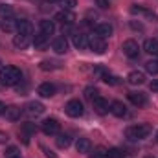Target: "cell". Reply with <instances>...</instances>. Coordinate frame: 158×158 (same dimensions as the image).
<instances>
[{"mask_svg":"<svg viewBox=\"0 0 158 158\" xmlns=\"http://www.w3.org/2000/svg\"><path fill=\"white\" fill-rule=\"evenodd\" d=\"M22 79V74L17 66H2L0 68V85L4 86H15Z\"/></svg>","mask_w":158,"mask_h":158,"instance_id":"obj_1","label":"cell"},{"mask_svg":"<svg viewBox=\"0 0 158 158\" xmlns=\"http://www.w3.org/2000/svg\"><path fill=\"white\" fill-rule=\"evenodd\" d=\"M149 132H151V127H149V125H145V123H138V125H131V127H127L125 136H127L129 140L136 142V140H143V138H147Z\"/></svg>","mask_w":158,"mask_h":158,"instance_id":"obj_2","label":"cell"},{"mask_svg":"<svg viewBox=\"0 0 158 158\" xmlns=\"http://www.w3.org/2000/svg\"><path fill=\"white\" fill-rule=\"evenodd\" d=\"M64 112L70 116V118H81L85 109H83V103L79 99H70L66 105H64Z\"/></svg>","mask_w":158,"mask_h":158,"instance_id":"obj_3","label":"cell"},{"mask_svg":"<svg viewBox=\"0 0 158 158\" xmlns=\"http://www.w3.org/2000/svg\"><path fill=\"white\" fill-rule=\"evenodd\" d=\"M88 48H90L94 53L103 55V53L107 52V40L101 39V37H98V35H92V37L88 39Z\"/></svg>","mask_w":158,"mask_h":158,"instance_id":"obj_4","label":"cell"},{"mask_svg":"<svg viewBox=\"0 0 158 158\" xmlns=\"http://www.w3.org/2000/svg\"><path fill=\"white\" fill-rule=\"evenodd\" d=\"M121 50H123V53L129 57V59H136L138 55H140V46H138V42L132 39H127L123 44H121Z\"/></svg>","mask_w":158,"mask_h":158,"instance_id":"obj_5","label":"cell"},{"mask_svg":"<svg viewBox=\"0 0 158 158\" xmlns=\"http://www.w3.org/2000/svg\"><path fill=\"white\" fill-rule=\"evenodd\" d=\"M40 129H42L44 134L52 136V134H57V132H59L61 125H59V121H57L55 118H48V119H44V121L40 123Z\"/></svg>","mask_w":158,"mask_h":158,"instance_id":"obj_6","label":"cell"},{"mask_svg":"<svg viewBox=\"0 0 158 158\" xmlns=\"http://www.w3.org/2000/svg\"><path fill=\"white\" fill-rule=\"evenodd\" d=\"M92 105H94V110H96L98 114H101V116H105V114L110 112V103H109L105 98H101V96H98V98L92 101Z\"/></svg>","mask_w":158,"mask_h":158,"instance_id":"obj_7","label":"cell"},{"mask_svg":"<svg viewBox=\"0 0 158 158\" xmlns=\"http://www.w3.org/2000/svg\"><path fill=\"white\" fill-rule=\"evenodd\" d=\"M53 20H57V22H61V24H64V26H70V24L76 22V15H74L72 11H68V9H63V11L55 13Z\"/></svg>","mask_w":158,"mask_h":158,"instance_id":"obj_8","label":"cell"},{"mask_svg":"<svg viewBox=\"0 0 158 158\" xmlns=\"http://www.w3.org/2000/svg\"><path fill=\"white\" fill-rule=\"evenodd\" d=\"M127 98H129V101H131L132 105H136V107H143V105L147 103V98H145L143 92H129Z\"/></svg>","mask_w":158,"mask_h":158,"instance_id":"obj_9","label":"cell"},{"mask_svg":"<svg viewBox=\"0 0 158 158\" xmlns=\"http://www.w3.org/2000/svg\"><path fill=\"white\" fill-rule=\"evenodd\" d=\"M52 48H53L55 53H66L68 52V40H66V37H57L52 42Z\"/></svg>","mask_w":158,"mask_h":158,"instance_id":"obj_10","label":"cell"},{"mask_svg":"<svg viewBox=\"0 0 158 158\" xmlns=\"http://www.w3.org/2000/svg\"><path fill=\"white\" fill-rule=\"evenodd\" d=\"M26 112H28L30 116H40V114L44 112V105H42L40 101H30V103L26 105Z\"/></svg>","mask_w":158,"mask_h":158,"instance_id":"obj_11","label":"cell"},{"mask_svg":"<svg viewBox=\"0 0 158 158\" xmlns=\"http://www.w3.org/2000/svg\"><path fill=\"white\" fill-rule=\"evenodd\" d=\"M30 42H31V35H24V33H17L15 37H13V46L15 48H26V46H30Z\"/></svg>","mask_w":158,"mask_h":158,"instance_id":"obj_12","label":"cell"},{"mask_svg":"<svg viewBox=\"0 0 158 158\" xmlns=\"http://www.w3.org/2000/svg\"><path fill=\"white\" fill-rule=\"evenodd\" d=\"M37 94H39L40 98H52L55 94V85L42 83V85H39V88H37Z\"/></svg>","mask_w":158,"mask_h":158,"instance_id":"obj_13","label":"cell"},{"mask_svg":"<svg viewBox=\"0 0 158 158\" xmlns=\"http://www.w3.org/2000/svg\"><path fill=\"white\" fill-rule=\"evenodd\" d=\"M110 112H112L116 118H125V116H127V107H125L121 101H112V103H110Z\"/></svg>","mask_w":158,"mask_h":158,"instance_id":"obj_14","label":"cell"},{"mask_svg":"<svg viewBox=\"0 0 158 158\" xmlns=\"http://www.w3.org/2000/svg\"><path fill=\"white\" fill-rule=\"evenodd\" d=\"M94 33H96L98 37H101V39H107V37L112 35V26H110V24H98V26L94 28Z\"/></svg>","mask_w":158,"mask_h":158,"instance_id":"obj_15","label":"cell"},{"mask_svg":"<svg viewBox=\"0 0 158 158\" xmlns=\"http://www.w3.org/2000/svg\"><path fill=\"white\" fill-rule=\"evenodd\" d=\"M39 30L40 33H44V35H53V31H55V24H53V20H48V19H44V20H40L39 22Z\"/></svg>","mask_w":158,"mask_h":158,"instance_id":"obj_16","label":"cell"},{"mask_svg":"<svg viewBox=\"0 0 158 158\" xmlns=\"http://www.w3.org/2000/svg\"><path fill=\"white\" fill-rule=\"evenodd\" d=\"M4 116H6V119H9V121H19L20 116H22V109L20 107H7Z\"/></svg>","mask_w":158,"mask_h":158,"instance_id":"obj_17","label":"cell"},{"mask_svg":"<svg viewBox=\"0 0 158 158\" xmlns=\"http://www.w3.org/2000/svg\"><path fill=\"white\" fill-rule=\"evenodd\" d=\"M72 42H74V46H76L77 50H85V48L88 46V37L83 35V33H74V35H72Z\"/></svg>","mask_w":158,"mask_h":158,"instance_id":"obj_18","label":"cell"},{"mask_svg":"<svg viewBox=\"0 0 158 158\" xmlns=\"http://www.w3.org/2000/svg\"><path fill=\"white\" fill-rule=\"evenodd\" d=\"M17 33H24V35H31L33 33V26L30 20H17Z\"/></svg>","mask_w":158,"mask_h":158,"instance_id":"obj_19","label":"cell"},{"mask_svg":"<svg viewBox=\"0 0 158 158\" xmlns=\"http://www.w3.org/2000/svg\"><path fill=\"white\" fill-rule=\"evenodd\" d=\"M0 28L6 33H13V31H17V20H13V19H2L0 20Z\"/></svg>","mask_w":158,"mask_h":158,"instance_id":"obj_20","label":"cell"},{"mask_svg":"<svg viewBox=\"0 0 158 158\" xmlns=\"http://www.w3.org/2000/svg\"><path fill=\"white\" fill-rule=\"evenodd\" d=\"M143 50H145L149 55L158 57V40L156 39H147L145 42H143Z\"/></svg>","mask_w":158,"mask_h":158,"instance_id":"obj_21","label":"cell"},{"mask_svg":"<svg viewBox=\"0 0 158 158\" xmlns=\"http://www.w3.org/2000/svg\"><path fill=\"white\" fill-rule=\"evenodd\" d=\"M131 13H132V15H142V17H147V19L156 20V15H155V13H151L149 9L142 7V6H132V7H131Z\"/></svg>","mask_w":158,"mask_h":158,"instance_id":"obj_22","label":"cell"},{"mask_svg":"<svg viewBox=\"0 0 158 158\" xmlns=\"http://www.w3.org/2000/svg\"><path fill=\"white\" fill-rule=\"evenodd\" d=\"M127 81H129L131 85H143V83H145V76H143L142 72L134 70V72H131V74L127 76Z\"/></svg>","mask_w":158,"mask_h":158,"instance_id":"obj_23","label":"cell"},{"mask_svg":"<svg viewBox=\"0 0 158 158\" xmlns=\"http://www.w3.org/2000/svg\"><path fill=\"white\" fill-rule=\"evenodd\" d=\"M76 149H77V153H90L92 143H90L88 138H79L77 142H76Z\"/></svg>","mask_w":158,"mask_h":158,"instance_id":"obj_24","label":"cell"},{"mask_svg":"<svg viewBox=\"0 0 158 158\" xmlns=\"http://www.w3.org/2000/svg\"><path fill=\"white\" fill-rule=\"evenodd\" d=\"M13 15H15L13 6H9V4H0V17H2V19H13Z\"/></svg>","mask_w":158,"mask_h":158,"instance_id":"obj_25","label":"cell"},{"mask_svg":"<svg viewBox=\"0 0 158 158\" xmlns=\"http://www.w3.org/2000/svg\"><path fill=\"white\" fill-rule=\"evenodd\" d=\"M48 39H50L48 35H44V33H40V31H39V33L33 37L31 42H33V46H35V48H44V46L48 44Z\"/></svg>","mask_w":158,"mask_h":158,"instance_id":"obj_26","label":"cell"},{"mask_svg":"<svg viewBox=\"0 0 158 158\" xmlns=\"http://www.w3.org/2000/svg\"><path fill=\"white\" fill-rule=\"evenodd\" d=\"M70 143H72V138L68 134H59L57 136V147L66 149V147H70Z\"/></svg>","mask_w":158,"mask_h":158,"instance_id":"obj_27","label":"cell"},{"mask_svg":"<svg viewBox=\"0 0 158 158\" xmlns=\"http://www.w3.org/2000/svg\"><path fill=\"white\" fill-rule=\"evenodd\" d=\"M145 70H147L149 74L156 76V74H158V61H156V59H153V61H147V63H145Z\"/></svg>","mask_w":158,"mask_h":158,"instance_id":"obj_28","label":"cell"},{"mask_svg":"<svg viewBox=\"0 0 158 158\" xmlns=\"http://www.w3.org/2000/svg\"><path fill=\"white\" fill-rule=\"evenodd\" d=\"M125 155H127L125 151H121V149H116V147L107 151V158H125Z\"/></svg>","mask_w":158,"mask_h":158,"instance_id":"obj_29","label":"cell"},{"mask_svg":"<svg viewBox=\"0 0 158 158\" xmlns=\"http://www.w3.org/2000/svg\"><path fill=\"white\" fill-rule=\"evenodd\" d=\"M101 79L107 83V85H119V77H116V76H112V74H105V76H101Z\"/></svg>","mask_w":158,"mask_h":158,"instance_id":"obj_30","label":"cell"},{"mask_svg":"<svg viewBox=\"0 0 158 158\" xmlns=\"http://www.w3.org/2000/svg\"><path fill=\"white\" fill-rule=\"evenodd\" d=\"M107 151L109 149H105V147H98V149H94L90 158H107Z\"/></svg>","mask_w":158,"mask_h":158,"instance_id":"obj_31","label":"cell"},{"mask_svg":"<svg viewBox=\"0 0 158 158\" xmlns=\"http://www.w3.org/2000/svg\"><path fill=\"white\" fill-rule=\"evenodd\" d=\"M85 96L90 99V101H94L98 96H99V92L96 90V88H92V86H88V88H85Z\"/></svg>","mask_w":158,"mask_h":158,"instance_id":"obj_32","label":"cell"},{"mask_svg":"<svg viewBox=\"0 0 158 158\" xmlns=\"http://www.w3.org/2000/svg\"><path fill=\"white\" fill-rule=\"evenodd\" d=\"M57 63H53V61H42L40 63V70H55L57 66H55Z\"/></svg>","mask_w":158,"mask_h":158,"instance_id":"obj_33","label":"cell"},{"mask_svg":"<svg viewBox=\"0 0 158 158\" xmlns=\"http://www.w3.org/2000/svg\"><path fill=\"white\" fill-rule=\"evenodd\" d=\"M76 0H61V6H63V9H68V11H72L74 7H76Z\"/></svg>","mask_w":158,"mask_h":158,"instance_id":"obj_34","label":"cell"},{"mask_svg":"<svg viewBox=\"0 0 158 158\" xmlns=\"http://www.w3.org/2000/svg\"><path fill=\"white\" fill-rule=\"evenodd\" d=\"M15 156H20V155H19V149H17L15 145L7 147V151H6V158H15Z\"/></svg>","mask_w":158,"mask_h":158,"instance_id":"obj_35","label":"cell"},{"mask_svg":"<svg viewBox=\"0 0 158 158\" xmlns=\"http://www.w3.org/2000/svg\"><path fill=\"white\" fill-rule=\"evenodd\" d=\"M22 129H24V132H28V134H35V131H37L33 123H24Z\"/></svg>","mask_w":158,"mask_h":158,"instance_id":"obj_36","label":"cell"},{"mask_svg":"<svg viewBox=\"0 0 158 158\" xmlns=\"http://www.w3.org/2000/svg\"><path fill=\"white\" fill-rule=\"evenodd\" d=\"M42 151H44L46 158H57V155H55L53 151H50V149H46V147H42Z\"/></svg>","mask_w":158,"mask_h":158,"instance_id":"obj_37","label":"cell"},{"mask_svg":"<svg viewBox=\"0 0 158 158\" xmlns=\"http://www.w3.org/2000/svg\"><path fill=\"white\" fill-rule=\"evenodd\" d=\"M98 6H99L101 9H107V7L110 6V2H109V0H98Z\"/></svg>","mask_w":158,"mask_h":158,"instance_id":"obj_38","label":"cell"},{"mask_svg":"<svg viewBox=\"0 0 158 158\" xmlns=\"http://www.w3.org/2000/svg\"><path fill=\"white\" fill-rule=\"evenodd\" d=\"M131 28H132V30H138V31H142V30H143V26H142L140 22H134V20L131 22Z\"/></svg>","mask_w":158,"mask_h":158,"instance_id":"obj_39","label":"cell"},{"mask_svg":"<svg viewBox=\"0 0 158 158\" xmlns=\"http://www.w3.org/2000/svg\"><path fill=\"white\" fill-rule=\"evenodd\" d=\"M149 86H151V90H153V92H158V79H153Z\"/></svg>","mask_w":158,"mask_h":158,"instance_id":"obj_40","label":"cell"},{"mask_svg":"<svg viewBox=\"0 0 158 158\" xmlns=\"http://www.w3.org/2000/svg\"><path fill=\"white\" fill-rule=\"evenodd\" d=\"M7 142V134L6 132H0V143H6Z\"/></svg>","mask_w":158,"mask_h":158,"instance_id":"obj_41","label":"cell"},{"mask_svg":"<svg viewBox=\"0 0 158 158\" xmlns=\"http://www.w3.org/2000/svg\"><path fill=\"white\" fill-rule=\"evenodd\" d=\"M6 109H7V107H6L4 103H0V116H4V114H6Z\"/></svg>","mask_w":158,"mask_h":158,"instance_id":"obj_42","label":"cell"},{"mask_svg":"<svg viewBox=\"0 0 158 158\" xmlns=\"http://www.w3.org/2000/svg\"><path fill=\"white\" fill-rule=\"evenodd\" d=\"M46 2H50V4H55V2H61V0H46Z\"/></svg>","mask_w":158,"mask_h":158,"instance_id":"obj_43","label":"cell"},{"mask_svg":"<svg viewBox=\"0 0 158 158\" xmlns=\"http://www.w3.org/2000/svg\"><path fill=\"white\" fill-rule=\"evenodd\" d=\"M156 142H158V132H156Z\"/></svg>","mask_w":158,"mask_h":158,"instance_id":"obj_44","label":"cell"},{"mask_svg":"<svg viewBox=\"0 0 158 158\" xmlns=\"http://www.w3.org/2000/svg\"><path fill=\"white\" fill-rule=\"evenodd\" d=\"M15 158H20V156H15Z\"/></svg>","mask_w":158,"mask_h":158,"instance_id":"obj_45","label":"cell"},{"mask_svg":"<svg viewBox=\"0 0 158 158\" xmlns=\"http://www.w3.org/2000/svg\"><path fill=\"white\" fill-rule=\"evenodd\" d=\"M0 68H2V66H0Z\"/></svg>","mask_w":158,"mask_h":158,"instance_id":"obj_46","label":"cell"}]
</instances>
